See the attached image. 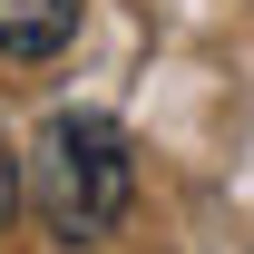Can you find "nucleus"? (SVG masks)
<instances>
[{"instance_id":"1","label":"nucleus","mask_w":254,"mask_h":254,"mask_svg":"<svg viewBox=\"0 0 254 254\" xmlns=\"http://www.w3.org/2000/svg\"><path fill=\"white\" fill-rule=\"evenodd\" d=\"M20 195L39 205V225L59 245H108L137 205V157H127V127L98 118V108H59L39 127L30 166H20Z\"/></svg>"},{"instance_id":"2","label":"nucleus","mask_w":254,"mask_h":254,"mask_svg":"<svg viewBox=\"0 0 254 254\" xmlns=\"http://www.w3.org/2000/svg\"><path fill=\"white\" fill-rule=\"evenodd\" d=\"M88 20V0H0V59H59Z\"/></svg>"},{"instance_id":"3","label":"nucleus","mask_w":254,"mask_h":254,"mask_svg":"<svg viewBox=\"0 0 254 254\" xmlns=\"http://www.w3.org/2000/svg\"><path fill=\"white\" fill-rule=\"evenodd\" d=\"M10 215H20V147H0V235H10Z\"/></svg>"}]
</instances>
